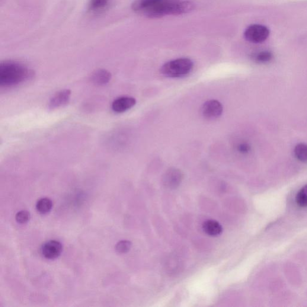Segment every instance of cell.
I'll return each instance as SVG.
<instances>
[{
  "label": "cell",
  "instance_id": "obj_13",
  "mask_svg": "<svg viewBox=\"0 0 307 307\" xmlns=\"http://www.w3.org/2000/svg\"><path fill=\"white\" fill-rule=\"evenodd\" d=\"M53 201L48 198H42L38 200L36 204V209L41 214H46L53 209Z\"/></svg>",
  "mask_w": 307,
  "mask_h": 307
},
{
  "label": "cell",
  "instance_id": "obj_6",
  "mask_svg": "<svg viewBox=\"0 0 307 307\" xmlns=\"http://www.w3.org/2000/svg\"><path fill=\"white\" fill-rule=\"evenodd\" d=\"M41 254L44 258L53 260L60 257L63 251V245L59 241L51 240L43 245L41 249Z\"/></svg>",
  "mask_w": 307,
  "mask_h": 307
},
{
  "label": "cell",
  "instance_id": "obj_12",
  "mask_svg": "<svg viewBox=\"0 0 307 307\" xmlns=\"http://www.w3.org/2000/svg\"><path fill=\"white\" fill-rule=\"evenodd\" d=\"M294 155L300 162L307 163V145L304 143H297L294 148Z\"/></svg>",
  "mask_w": 307,
  "mask_h": 307
},
{
  "label": "cell",
  "instance_id": "obj_7",
  "mask_svg": "<svg viewBox=\"0 0 307 307\" xmlns=\"http://www.w3.org/2000/svg\"><path fill=\"white\" fill-rule=\"evenodd\" d=\"M136 104L135 98L124 96L115 99L112 104V110L116 113H123L130 110Z\"/></svg>",
  "mask_w": 307,
  "mask_h": 307
},
{
  "label": "cell",
  "instance_id": "obj_18",
  "mask_svg": "<svg viewBox=\"0 0 307 307\" xmlns=\"http://www.w3.org/2000/svg\"><path fill=\"white\" fill-rule=\"evenodd\" d=\"M238 150L240 153L246 155L251 151V146L247 143H242L238 145Z\"/></svg>",
  "mask_w": 307,
  "mask_h": 307
},
{
  "label": "cell",
  "instance_id": "obj_2",
  "mask_svg": "<svg viewBox=\"0 0 307 307\" xmlns=\"http://www.w3.org/2000/svg\"><path fill=\"white\" fill-rule=\"evenodd\" d=\"M193 69V63L189 59L182 58L170 61L161 69L162 74L169 78H182L190 74Z\"/></svg>",
  "mask_w": 307,
  "mask_h": 307
},
{
  "label": "cell",
  "instance_id": "obj_11",
  "mask_svg": "<svg viewBox=\"0 0 307 307\" xmlns=\"http://www.w3.org/2000/svg\"><path fill=\"white\" fill-rule=\"evenodd\" d=\"M113 0H89L88 3L89 11L92 14H99L107 9Z\"/></svg>",
  "mask_w": 307,
  "mask_h": 307
},
{
  "label": "cell",
  "instance_id": "obj_15",
  "mask_svg": "<svg viewBox=\"0 0 307 307\" xmlns=\"http://www.w3.org/2000/svg\"><path fill=\"white\" fill-rule=\"evenodd\" d=\"M295 199L297 206L300 207H307V184L297 192Z\"/></svg>",
  "mask_w": 307,
  "mask_h": 307
},
{
  "label": "cell",
  "instance_id": "obj_14",
  "mask_svg": "<svg viewBox=\"0 0 307 307\" xmlns=\"http://www.w3.org/2000/svg\"><path fill=\"white\" fill-rule=\"evenodd\" d=\"M273 59V54L270 51H261L255 53L252 56V59L255 62L260 64H264L270 62Z\"/></svg>",
  "mask_w": 307,
  "mask_h": 307
},
{
  "label": "cell",
  "instance_id": "obj_8",
  "mask_svg": "<svg viewBox=\"0 0 307 307\" xmlns=\"http://www.w3.org/2000/svg\"><path fill=\"white\" fill-rule=\"evenodd\" d=\"M71 96V91L69 89H64V90L58 92L50 98L49 103V108L51 110L63 107L69 103Z\"/></svg>",
  "mask_w": 307,
  "mask_h": 307
},
{
  "label": "cell",
  "instance_id": "obj_16",
  "mask_svg": "<svg viewBox=\"0 0 307 307\" xmlns=\"http://www.w3.org/2000/svg\"><path fill=\"white\" fill-rule=\"evenodd\" d=\"M132 242L127 240H123L117 243L115 245V250L119 254H124L129 252L132 247Z\"/></svg>",
  "mask_w": 307,
  "mask_h": 307
},
{
  "label": "cell",
  "instance_id": "obj_1",
  "mask_svg": "<svg viewBox=\"0 0 307 307\" xmlns=\"http://www.w3.org/2000/svg\"><path fill=\"white\" fill-rule=\"evenodd\" d=\"M34 72L26 65L15 61H5L0 65V85L11 87L33 78Z\"/></svg>",
  "mask_w": 307,
  "mask_h": 307
},
{
  "label": "cell",
  "instance_id": "obj_3",
  "mask_svg": "<svg viewBox=\"0 0 307 307\" xmlns=\"http://www.w3.org/2000/svg\"><path fill=\"white\" fill-rule=\"evenodd\" d=\"M270 35V30L264 25H251L246 29L244 37L246 40L252 43H260L267 39Z\"/></svg>",
  "mask_w": 307,
  "mask_h": 307
},
{
  "label": "cell",
  "instance_id": "obj_17",
  "mask_svg": "<svg viewBox=\"0 0 307 307\" xmlns=\"http://www.w3.org/2000/svg\"><path fill=\"white\" fill-rule=\"evenodd\" d=\"M15 219L19 223H27L30 219V213L25 210L19 211V212L16 214Z\"/></svg>",
  "mask_w": 307,
  "mask_h": 307
},
{
  "label": "cell",
  "instance_id": "obj_9",
  "mask_svg": "<svg viewBox=\"0 0 307 307\" xmlns=\"http://www.w3.org/2000/svg\"><path fill=\"white\" fill-rule=\"evenodd\" d=\"M112 78L111 73L105 69H98L92 73L91 79L94 84L98 86H104L110 82Z\"/></svg>",
  "mask_w": 307,
  "mask_h": 307
},
{
  "label": "cell",
  "instance_id": "obj_4",
  "mask_svg": "<svg viewBox=\"0 0 307 307\" xmlns=\"http://www.w3.org/2000/svg\"><path fill=\"white\" fill-rule=\"evenodd\" d=\"M223 107L220 101L211 100L204 103L201 108V114L209 120L216 119L222 115Z\"/></svg>",
  "mask_w": 307,
  "mask_h": 307
},
{
  "label": "cell",
  "instance_id": "obj_10",
  "mask_svg": "<svg viewBox=\"0 0 307 307\" xmlns=\"http://www.w3.org/2000/svg\"><path fill=\"white\" fill-rule=\"evenodd\" d=\"M202 229L206 234L211 236H219L223 231L222 225L214 220H206L203 223Z\"/></svg>",
  "mask_w": 307,
  "mask_h": 307
},
{
  "label": "cell",
  "instance_id": "obj_5",
  "mask_svg": "<svg viewBox=\"0 0 307 307\" xmlns=\"http://www.w3.org/2000/svg\"><path fill=\"white\" fill-rule=\"evenodd\" d=\"M182 179H183V174L180 169L171 168L168 169L163 176V184L168 188L174 189L180 185Z\"/></svg>",
  "mask_w": 307,
  "mask_h": 307
}]
</instances>
